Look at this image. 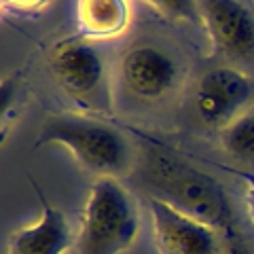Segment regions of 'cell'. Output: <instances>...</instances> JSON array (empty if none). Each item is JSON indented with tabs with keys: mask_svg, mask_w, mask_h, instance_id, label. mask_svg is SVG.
Masks as SVG:
<instances>
[{
	"mask_svg": "<svg viewBox=\"0 0 254 254\" xmlns=\"http://www.w3.org/2000/svg\"><path fill=\"white\" fill-rule=\"evenodd\" d=\"M144 180L153 190L150 197L163 199L187 216L214 227L225 235L233 254H242V235L231 197L214 176L170 150L157 148L146 155Z\"/></svg>",
	"mask_w": 254,
	"mask_h": 254,
	"instance_id": "6da1fadb",
	"label": "cell"
},
{
	"mask_svg": "<svg viewBox=\"0 0 254 254\" xmlns=\"http://www.w3.org/2000/svg\"><path fill=\"white\" fill-rule=\"evenodd\" d=\"M38 144L64 146L81 168L98 178L123 176L133 161V150L125 133L89 115H49L38 133Z\"/></svg>",
	"mask_w": 254,
	"mask_h": 254,
	"instance_id": "7a4b0ae2",
	"label": "cell"
},
{
	"mask_svg": "<svg viewBox=\"0 0 254 254\" xmlns=\"http://www.w3.org/2000/svg\"><path fill=\"white\" fill-rule=\"evenodd\" d=\"M140 231L138 205L119 178H95L81 214L78 254H121Z\"/></svg>",
	"mask_w": 254,
	"mask_h": 254,
	"instance_id": "3957f363",
	"label": "cell"
},
{
	"mask_svg": "<svg viewBox=\"0 0 254 254\" xmlns=\"http://www.w3.org/2000/svg\"><path fill=\"white\" fill-rule=\"evenodd\" d=\"M49 70L64 93L83 110H110L106 62L89 41L78 36L58 43L49 53Z\"/></svg>",
	"mask_w": 254,
	"mask_h": 254,
	"instance_id": "277c9868",
	"label": "cell"
},
{
	"mask_svg": "<svg viewBox=\"0 0 254 254\" xmlns=\"http://www.w3.org/2000/svg\"><path fill=\"white\" fill-rule=\"evenodd\" d=\"M148 214L157 254H233L225 235L214 227L150 197Z\"/></svg>",
	"mask_w": 254,
	"mask_h": 254,
	"instance_id": "5b68a950",
	"label": "cell"
},
{
	"mask_svg": "<svg viewBox=\"0 0 254 254\" xmlns=\"http://www.w3.org/2000/svg\"><path fill=\"white\" fill-rule=\"evenodd\" d=\"M254 102V78L240 68L208 70L195 87V113L205 125L225 129Z\"/></svg>",
	"mask_w": 254,
	"mask_h": 254,
	"instance_id": "8992f818",
	"label": "cell"
},
{
	"mask_svg": "<svg viewBox=\"0 0 254 254\" xmlns=\"http://www.w3.org/2000/svg\"><path fill=\"white\" fill-rule=\"evenodd\" d=\"M199 15L214 53L242 66L254 64V15L242 0H199Z\"/></svg>",
	"mask_w": 254,
	"mask_h": 254,
	"instance_id": "52a82bcc",
	"label": "cell"
},
{
	"mask_svg": "<svg viewBox=\"0 0 254 254\" xmlns=\"http://www.w3.org/2000/svg\"><path fill=\"white\" fill-rule=\"evenodd\" d=\"M121 81L133 98L157 102L178 83V64L157 45H136L121 58Z\"/></svg>",
	"mask_w": 254,
	"mask_h": 254,
	"instance_id": "ba28073f",
	"label": "cell"
},
{
	"mask_svg": "<svg viewBox=\"0 0 254 254\" xmlns=\"http://www.w3.org/2000/svg\"><path fill=\"white\" fill-rule=\"evenodd\" d=\"M38 197H41L43 208L41 218L34 225L15 231L4 254H64L76 242L66 216L45 199L41 190H38Z\"/></svg>",
	"mask_w": 254,
	"mask_h": 254,
	"instance_id": "9c48e42d",
	"label": "cell"
},
{
	"mask_svg": "<svg viewBox=\"0 0 254 254\" xmlns=\"http://www.w3.org/2000/svg\"><path fill=\"white\" fill-rule=\"evenodd\" d=\"M127 0H76V28L85 41H110L129 28Z\"/></svg>",
	"mask_w": 254,
	"mask_h": 254,
	"instance_id": "30bf717a",
	"label": "cell"
},
{
	"mask_svg": "<svg viewBox=\"0 0 254 254\" xmlns=\"http://www.w3.org/2000/svg\"><path fill=\"white\" fill-rule=\"evenodd\" d=\"M220 142L237 163L254 168V113H244L220 129Z\"/></svg>",
	"mask_w": 254,
	"mask_h": 254,
	"instance_id": "8fae6325",
	"label": "cell"
},
{
	"mask_svg": "<svg viewBox=\"0 0 254 254\" xmlns=\"http://www.w3.org/2000/svg\"><path fill=\"white\" fill-rule=\"evenodd\" d=\"M142 2H146L157 13H161L170 19L201 23L199 0H142Z\"/></svg>",
	"mask_w": 254,
	"mask_h": 254,
	"instance_id": "7c38bea8",
	"label": "cell"
},
{
	"mask_svg": "<svg viewBox=\"0 0 254 254\" xmlns=\"http://www.w3.org/2000/svg\"><path fill=\"white\" fill-rule=\"evenodd\" d=\"M51 0H2V9L6 13L21 15V17H32L41 13Z\"/></svg>",
	"mask_w": 254,
	"mask_h": 254,
	"instance_id": "4fadbf2b",
	"label": "cell"
},
{
	"mask_svg": "<svg viewBox=\"0 0 254 254\" xmlns=\"http://www.w3.org/2000/svg\"><path fill=\"white\" fill-rule=\"evenodd\" d=\"M248 205H250V214H252V218H254V189H252V193L248 197Z\"/></svg>",
	"mask_w": 254,
	"mask_h": 254,
	"instance_id": "5bb4252c",
	"label": "cell"
}]
</instances>
